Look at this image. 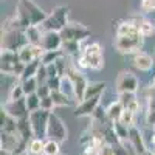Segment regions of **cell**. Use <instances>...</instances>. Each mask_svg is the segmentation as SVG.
Listing matches in <instances>:
<instances>
[{
	"label": "cell",
	"mask_w": 155,
	"mask_h": 155,
	"mask_svg": "<svg viewBox=\"0 0 155 155\" xmlns=\"http://www.w3.org/2000/svg\"><path fill=\"white\" fill-rule=\"evenodd\" d=\"M36 79H37V82H39V85H42V84H47V81H48V73H47V67L44 65H41V68H39V71H37V74H36Z\"/></svg>",
	"instance_id": "obj_38"
},
{
	"label": "cell",
	"mask_w": 155,
	"mask_h": 155,
	"mask_svg": "<svg viewBox=\"0 0 155 155\" xmlns=\"http://www.w3.org/2000/svg\"><path fill=\"white\" fill-rule=\"evenodd\" d=\"M140 88V82L137 76L130 71H123L116 79V92L120 93H137Z\"/></svg>",
	"instance_id": "obj_9"
},
{
	"label": "cell",
	"mask_w": 155,
	"mask_h": 155,
	"mask_svg": "<svg viewBox=\"0 0 155 155\" xmlns=\"http://www.w3.org/2000/svg\"><path fill=\"white\" fill-rule=\"evenodd\" d=\"M28 36L25 30H9V31H2V50H9V51H19L28 45Z\"/></svg>",
	"instance_id": "obj_4"
},
{
	"label": "cell",
	"mask_w": 155,
	"mask_h": 155,
	"mask_svg": "<svg viewBox=\"0 0 155 155\" xmlns=\"http://www.w3.org/2000/svg\"><path fill=\"white\" fill-rule=\"evenodd\" d=\"M70 81L73 84V92H74V101L79 104L85 99V93H87V87H88V81L85 79V76L82 74V71L78 68L74 64H71V67L68 70V74Z\"/></svg>",
	"instance_id": "obj_5"
},
{
	"label": "cell",
	"mask_w": 155,
	"mask_h": 155,
	"mask_svg": "<svg viewBox=\"0 0 155 155\" xmlns=\"http://www.w3.org/2000/svg\"><path fill=\"white\" fill-rule=\"evenodd\" d=\"M153 87H155V78H153Z\"/></svg>",
	"instance_id": "obj_49"
},
{
	"label": "cell",
	"mask_w": 155,
	"mask_h": 155,
	"mask_svg": "<svg viewBox=\"0 0 155 155\" xmlns=\"http://www.w3.org/2000/svg\"><path fill=\"white\" fill-rule=\"evenodd\" d=\"M98 155H112V146L110 144H106L104 147H101Z\"/></svg>",
	"instance_id": "obj_44"
},
{
	"label": "cell",
	"mask_w": 155,
	"mask_h": 155,
	"mask_svg": "<svg viewBox=\"0 0 155 155\" xmlns=\"http://www.w3.org/2000/svg\"><path fill=\"white\" fill-rule=\"evenodd\" d=\"M82 155H98V152L93 150V149H85V150L82 152Z\"/></svg>",
	"instance_id": "obj_45"
},
{
	"label": "cell",
	"mask_w": 155,
	"mask_h": 155,
	"mask_svg": "<svg viewBox=\"0 0 155 155\" xmlns=\"http://www.w3.org/2000/svg\"><path fill=\"white\" fill-rule=\"evenodd\" d=\"M22 88H23V92H25V96H28V95H33L37 92V87H39V82L36 78H30V79L27 81H22Z\"/></svg>",
	"instance_id": "obj_30"
},
{
	"label": "cell",
	"mask_w": 155,
	"mask_h": 155,
	"mask_svg": "<svg viewBox=\"0 0 155 155\" xmlns=\"http://www.w3.org/2000/svg\"><path fill=\"white\" fill-rule=\"evenodd\" d=\"M68 11L70 8L67 5H59L56 6L51 14H48V17L45 19V22L42 25H39L41 30L45 33V31H56V33H61L64 28L70 23L68 22Z\"/></svg>",
	"instance_id": "obj_2"
},
{
	"label": "cell",
	"mask_w": 155,
	"mask_h": 155,
	"mask_svg": "<svg viewBox=\"0 0 155 155\" xmlns=\"http://www.w3.org/2000/svg\"><path fill=\"white\" fill-rule=\"evenodd\" d=\"M118 101L121 102V104L124 106V109H126L129 104H132L134 101H137V96H135V93H120L118 95Z\"/></svg>",
	"instance_id": "obj_35"
},
{
	"label": "cell",
	"mask_w": 155,
	"mask_h": 155,
	"mask_svg": "<svg viewBox=\"0 0 155 155\" xmlns=\"http://www.w3.org/2000/svg\"><path fill=\"white\" fill-rule=\"evenodd\" d=\"M107 112V118H109V123H116L121 120L123 116V112H124V106L121 104L120 101H113L109 104V107L106 109Z\"/></svg>",
	"instance_id": "obj_18"
},
{
	"label": "cell",
	"mask_w": 155,
	"mask_h": 155,
	"mask_svg": "<svg viewBox=\"0 0 155 155\" xmlns=\"http://www.w3.org/2000/svg\"><path fill=\"white\" fill-rule=\"evenodd\" d=\"M23 98H25V92H23V88H22V84L12 85V88L9 90L8 101H19V99H23Z\"/></svg>",
	"instance_id": "obj_33"
},
{
	"label": "cell",
	"mask_w": 155,
	"mask_h": 155,
	"mask_svg": "<svg viewBox=\"0 0 155 155\" xmlns=\"http://www.w3.org/2000/svg\"><path fill=\"white\" fill-rule=\"evenodd\" d=\"M54 107H56V104H54L53 98H51V95H50V96H47V98H42V99H41V109H42V110L53 112V109H54Z\"/></svg>",
	"instance_id": "obj_36"
},
{
	"label": "cell",
	"mask_w": 155,
	"mask_h": 155,
	"mask_svg": "<svg viewBox=\"0 0 155 155\" xmlns=\"http://www.w3.org/2000/svg\"><path fill=\"white\" fill-rule=\"evenodd\" d=\"M61 153V143L54 140H45L44 155H59Z\"/></svg>",
	"instance_id": "obj_29"
},
{
	"label": "cell",
	"mask_w": 155,
	"mask_h": 155,
	"mask_svg": "<svg viewBox=\"0 0 155 155\" xmlns=\"http://www.w3.org/2000/svg\"><path fill=\"white\" fill-rule=\"evenodd\" d=\"M0 62L2 64H16V62H22L19 58L17 51H9V50H2L0 54Z\"/></svg>",
	"instance_id": "obj_28"
},
{
	"label": "cell",
	"mask_w": 155,
	"mask_h": 155,
	"mask_svg": "<svg viewBox=\"0 0 155 155\" xmlns=\"http://www.w3.org/2000/svg\"><path fill=\"white\" fill-rule=\"evenodd\" d=\"M101 96H95V98H85L82 102L76 106L74 109V116L76 118H82V116H93V113L96 112V109L101 106L99 104Z\"/></svg>",
	"instance_id": "obj_11"
},
{
	"label": "cell",
	"mask_w": 155,
	"mask_h": 155,
	"mask_svg": "<svg viewBox=\"0 0 155 155\" xmlns=\"http://www.w3.org/2000/svg\"><path fill=\"white\" fill-rule=\"evenodd\" d=\"M25 31H27L28 42H30L31 45L41 47V44H42V37H44V31L41 30V27H30V28H27Z\"/></svg>",
	"instance_id": "obj_23"
},
{
	"label": "cell",
	"mask_w": 155,
	"mask_h": 155,
	"mask_svg": "<svg viewBox=\"0 0 155 155\" xmlns=\"http://www.w3.org/2000/svg\"><path fill=\"white\" fill-rule=\"evenodd\" d=\"M2 109L14 120H22V118H28L30 116V112L27 107V99L25 98L19 101H6Z\"/></svg>",
	"instance_id": "obj_10"
},
{
	"label": "cell",
	"mask_w": 155,
	"mask_h": 155,
	"mask_svg": "<svg viewBox=\"0 0 155 155\" xmlns=\"http://www.w3.org/2000/svg\"><path fill=\"white\" fill-rule=\"evenodd\" d=\"M50 115L51 112H47L42 109L30 113V123H31L33 132H34V138H42V140L47 138V127H48Z\"/></svg>",
	"instance_id": "obj_7"
},
{
	"label": "cell",
	"mask_w": 155,
	"mask_h": 155,
	"mask_svg": "<svg viewBox=\"0 0 155 155\" xmlns=\"http://www.w3.org/2000/svg\"><path fill=\"white\" fill-rule=\"evenodd\" d=\"M112 126H113V129H115V132H116V135H118V138L123 141V140H129V129L127 126H124L121 121H116V123H112Z\"/></svg>",
	"instance_id": "obj_32"
},
{
	"label": "cell",
	"mask_w": 155,
	"mask_h": 155,
	"mask_svg": "<svg viewBox=\"0 0 155 155\" xmlns=\"http://www.w3.org/2000/svg\"><path fill=\"white\" fill-rule=\"evenodd\" d=\"M107 82L104 81H96V82H90L87 87V93L85 98H95V96H102V92L106 90Z\"/></svg>",
	"instance_id": "obj_22"
},
{
	"label": "cell",
	"mask_w": 155,
	"mask_h": 155,
	"mask_svg": "<svg viewBox=\"0 0 155 155\" xmlns=\"http://www.w3.org/2000/svg\"><path fill=\"white\" fill-rule=\"evenodd\" d=\"M44 146L45 140L42 138H33L28 144V153L31 155H44Z\"/></svg>",
	"instance_id": "obj_26"
},
{
	"label": "cell",
	"mask_w": 155,
	"mask_h": 155,
	"mask_svg": "<svg viewBox=\"0 0 155 155\" xmlns=\"http://www.w3.org/2000/svg\"><path fill=\"white\" fill-rule=\"evenodd\" d=\"M59 155H64V153H59Z\"/></svg>",
	"instance_id": "obj_50"
},
{
	"label": "cell",
	"mask_w": 155,
	"mask_h": 155,
	"mask_svg": "<svg viewBox=\"0 0 155 155\" xmlns=\"http://www.w3.org/2000/svg\"><path fill=\"white\" fill-rule=\"evenodd\" d=\"M62 36L61 33H56V31H45L44 33V37H42V50L44 51H54V50H61L62 48Z\"/></svg>",
	"instance_id": "obj_13"
},
{
	"label": "cell",
	"mask_w": 155,
	"mask_h": 155,
	"mask_svg": "<svg viewBox=\"0 0 155 155\" xmlns=\"http://www.w3.org/2000/svg\"><path fill=\"white\" fill-rule=\"evenodd\" d=\"M144 36L141 34H134V36H116L113 45L115 50L121 54H135L141 51L144 45Z\"/></svg>",
	"instance_id": "obj_3"
},
{
	"label": "cell",
	"mask_w": 155,
	"mask_h": 155,
	"mask_svg": "<svg viewBox=\"0 0 155 155\" xmlns=\"http://www.w3.org/2000/svg\"><path fill=\"white\" fill-rule=\"evenodd\" d=\"M20 155H31V153H28V152H25V153H20Z\"/></svg>",
	"instance_id": "obj_48"
},
{
	"label": "cell",
	"mask_w": 155,
	"mask_h": 155,
	"mask_svg": "<svg viewBox=\"0 0 155 155\" xmlns=\"http://www.w3.org/2000/svg\"><path fill=\"white\" fill-rule=\"evenodd\" d=\"M41 65H42V61L41 59H36V61L27 64V65H25L23 73H22V76H20V81H27V79H30V78H36V74H37L39 68H41Z\"/></svg>",
	"instance_id": "obj_21"
},
{
	"label": "cell",
	"mask_w": 155,
	"mask_h": 155,
	"mask_svg": "<svg viewBox=\"0 0 155 155\" xmlns=\"http://www.w3.org/2000/svg\"><path fill=\"white\" fill-rule=\"evenodd\" d=\"M51 98H53V101H54V104L56 106H61V107H64V106H71V98L70 96H67L64 92H61V90H58V92H51Z\"/></svg>",
	"instance_id": "obj_27"
},
{
	"label": "cell",
	"mask_w": 155,
	"mask_h": 155,
	"mask_svg": "<svg viewBox=\"0 0 155 155\" xmlns=\"http://www.w3.org/2000/svg\"><path fill=\"white\" fill-rule=\"evenodd\" d=\"M152 144L155 146V132H153V135H152Z\"/></svg>",
	"instance_id": "obj_47"
},
{
	"label": "cell",
	"mask_w": 155,
	"mask_h": 155,
	"mask_svg": "<svg viewBox=\"0 0 155 155\" xmlns=\"http://www.w3.org/2000/svg\"><path fill=\"white\" fill-rule=\"evenodd\" d=\"M115 31H116V36H134V34H140L138 28H137L129 19L118 22Z\"/></svg>",
	"instance_id": "obj_19"
},
{
	"label": "cell",
	"mask_w": 155,
	"mask_h": 155,
	"mask_svg": "<svg viewBox=\"0 0 155 155\" xmlns=\"http://www.w3.org/2000/svg\"><path fill=\"white\" fill-rule=\"evenodd\" d=\"M129 20H130L135 27L138 28V31H140L141 36L147 37V36H150V34L155 33V25L150 20H147L146 17H143V16H132V17H129Z\"/></svg>",
	"instance_id": "obj_16"
},
{
	"label": "cell",
	"mask_w": 155,
	"mask_h": 155,
	"mask_svg": "<svg viewBox=\"0 0 155 155\" xmlns=\"http://www.w3.org/2000/svg\"><path fill=\"white\" fill-rule=\"evenodd\" d=\"M47 85L50 87L51 92H58V90H61V85H62V78L61 76L50 78V79L47 81Z\"/></svg>",
	"instance_id": "obj_37"
},
{
	"label": "cell",
	"mask_w": 155,
	"mask_h": 155,
	"mask_svg": "<svg viewBox=\"0 0 155 155\" xmlns=\"http://www.w3.org/2000/svg\"><path fill=\"white\" fill-rule=\"evenodd\" d=\"M146 124L155 127V107H149L146 112Z\"/></svg>",
	"instance_id": "obj_41"
},
{
	"label": "cell",
	"mask_w": 155,
	"mask_h": 155,
	"mask_svg": "<svg viewBox=\"0 0 155 155\" xmlns=\"http://www.w3.org/2000/svg\"><path fill=\"white\" fill-rule=\"evenodd\" d=\"M62 56H65V53L62 51V48L61 50H54V51H44L41 61H42L44 65H50V64H54L58 59H61Z\"/></svg>",
	"instance_id": "obj_25"
},
{
	"label": "cell",
	"mask_w": 155,
	"mask_h": 155,
	"mask_svg": "<svg viewBox=\"0 0 155 155\" xmlns=\"http://www.w3.org/2000/svg\"><path fill=\"white\" fill-rule=\"evenodd\" d=\"M62 41H71V42H82L90 36V30L82 23H74L70 22L65 28L61 31Z\"/></svg>",
	"instance_id": "obj_8"
},
{
	"label": "cell",
	"mask_w": 155,
	"mask_h": 155,
	"mask_svg": "<svg viewBox=\"0 0 155 155\" xmlns=\"http://www.w3.org/2000/svg\"><path fill=\"white\" fill-rule=\"evenodd\" d=\"M112 155H129V150H127V147L123 144V141L112 146Z\"/></svg>",
	"instance_id": "obj_39"
},
{
	"label": "cell",
	"mask_w": 155,
	"mask_h": 155,
	"mask_svg": "<svg viewBox=\"0 0 155 155\" xmlns=\"http://www.w3.org/2000/svg\"><path fill=\"white\" fill-rule=\"evenodd\" d=\"M0 70L3 74L8 76H22L25 70V64L23 62H16V64H0Z\"/></svg>",
	"instance_id": "obj_20"
},
{
	"label": "cell",
	"mask_w": 155,
	"mask_h": 155,
	"mask_svg": "<svg viewBox=\"0 0 155 155\" xmlns=\"http://www.w3.org/2000/svg\"><path fill=\"white\" fill-rule=\"evenodd\" d=\"M0 146H2V150L16 155V152H17V149L20 146V137L2 132L0 134Z\"/></svg>",
	"instance_id": "obj_15"
},
{
	"label": "cell",
	"mask_w": 155,
	"mask_h": 155,
	"mask_svg": "<svg viewBox=\"0 0 155 155\" xmlns=\"http://www.w3.org/2000/svg\"><path fill=\"white\" fill-rule=\"evenodd\" d=\"M25 99H27V107H28V112H30V113L41 109V98L37 96V93H33V95L25 96Z\"/></svg>",
	"instance_id": "obj_31"
},
{
	"label": "cell",
	"mask_w": 155,
	"mask_h": 155,
	"mask_svg": "<svg viewBox=\"0 0 155 155\" xmlns=\"http://www.w3.org/2000/svg\"><path fill=\"white\" fill-rule=\"evenodd\" d=\"M42 54H44L42 47L31 45V44L25 45V47L19 51V58H20V61L25 64V65H27V64H30V62H33V61H36V59H41Z\"/></svg>",
	"instance_id": "obj_14"
},
{
	"label": "cell",
	"mask_w": 155,
	"mask_h": 155,
	"mask_svg": "<svg viewBox=\"0 0 155 155\" xmlns=\"http://www.w3.org/2000/svg\"><path fill=\"white\" fill-rule=\"evenodd\" d=\"M132 64L141 71H149L153 67V58L150 54L144 53V51H138L132 58Z\"/></svg>",
	"instance_id": "obj_17"
},
{
	"label": "cell",
	"mask_w": 155,
	"mask_h": 155,
	"mask_svg": "<svg viewBox=\"0 0 155 155\" xmlns=\"http://www.w3.org/2000/svg\"><path fill=\"white\" fill-rule=\"evenodd\" d=\"M78 68H90V70H101L104 67V56H102V47L99 42H90L82 48L81 56L74 64Z\"/></svg>",
	"instance_id": "obj_1"
},
{
	"label": "cell",
	"mask_w": 155,
	"mask_h": 155,
	"mask_svg": "<svg viewBox=\"0 0 155 155\" xmlns=\"http://www.w3.org/2000/svg\"><path fill=\"white\" fill-rule=\"evenodd\" d=\"M143 155H155V152H152V150H147L146 153H143Z\"/></svg>",
	"instance_id": "obj_46"
},
{
	"label": "cell",
	"mask_w": 155,
	"mask_h": 155,
	"mask_svg": "<svg viewBox=\"0 0 155 155\" xmlns=\"http://www.w3.org/2000/svg\"><path fill=\"white\" fill-rule=\"evenodd\" d=\"M129 143H130L132 149L137 152V155H143L146 153L149 149L146 146V141H144V137L141 134V130L138 127H130V130H129Z\"/></svg>",
	"instance_id": "obj_12"
},
{
	"label": "cell",
	"mask_w": 155,
	"mask_h": 155,
	"mask_svg": "<svg viewBox=\"0 0 155 155\" xmlns=\"http://www.w3.org/2000/svg\"><path fill=\"white\" fill-rule=\"evenodd\" d=\"M141 9L146 12L155 9V0H141Z\"/></svg>",
	"instance_id": "obj_42"
},
{
	"label": "cell",
	"mask_w": 155,
	"mask_h": 155,
	"mask_svg": "<svg viewBox=\"0 0 155 155\" xmlns=\"http://www.w3.org/2000/svg\"><path fill=\"white\" fill-rule=\"evenodd\" d=\"M67 138H68V130L65 124L54 112H51L47 127V140H54L58 143H64V141H67Z\"/></svg>",
	"instance_id": "obj_6"
},
{
	"label": "cell",
	"mask_w": 155,
	"mask_h": 155,
	"mask_svg": "<svg viewBox=\"0 0 155 155\" xmlns=\"http://www.w3.org/2000/svg\"><path fill=\"white\" fill-rule=\"evenodd\" d=\"M36 93H37L39 98L42 99V98H47V96L51 95V90H50V87H48L47 84H42V85L37 87V92H36Z\"/></svg>",
	"instance_id": "obj_40"
},
{
	"label": "cell",
	"mask_w": 155,
	"mask_h": 155,
	"mask_svg": "<svg viewBox=\"0 0 155 155\" xmlns=\"http://www.w3.org/2000/svg\"><path fill=\"white\" fill-rule=\"evenodd\" d=\"M45 67H47V73H48V79H50V78L59 76L58 68H56V64H50V65H45Z\"/></svg>",
	"instance_id": "obj_43"
},
{
	"label": "cell",
	"mask_w": 155,
	"mask_h": 155,
	"mask_svg": "<svg viewBox=\"0 0 155 155\" xmlns=\"http://www.w3.org/2000/svg\"><path fill=\"white\" fill-rule=\"evenodd\" d=\"M62 51L65 53V56H78L79 58L82 53V48L79 42H71V41H64L62 44Z\"/></svg>",
	"instance_id": "obj_24"
},
{
	"label": "cell",
	"mask_w": 155,
	"mask_h": 155,
	"mask_svg": "<svg viewBox=\"0 0 155 155\" xmlns=\"http://www.w3.org/2000/svg\"><path fill=\"white\" fill-rule=\"evenodd\" d=\"M135 115H137V113H134V112H130V110L124 109L123 116H121L120 121H121L124 126H127L129 129H130V127H134V124H135Z\"/></svg>",
	"instance_id": "obj_34"
}]
</instances>
